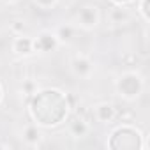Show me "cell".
<instances>
[{
    "label": "cell",
    "mask_w": 150,
    "mask_h": 150,
    "mask_svg": "<svg viewBox=\"0 0 150 150\" xmlns=\"http://www.w3.org/2000/svg\"><path fill=\"white\" fill-rule=\"evenodd\" d=\"M39 2H41V4H46V6H48V4H51V2H53V0H39Z\"/></svg>",
    "instance_id": "cell-2"
},
{
    "label": "cell",
    "mask_w": 150,
    "mask_h": 150,
    "mask_svg": "<svg viewBox=\"0 0 150 150\" xmlns=\"http://www.w3.org/2000/svg\"><path fill=\"white\" fill-rule=\"evenodd\" d=\"M16 46H18V51H21V53H28V50H30V41H28V39H23V41L20 39Z\"/></svg>",
    "instance_id": "cell-1"
},
{
    "label": "cell",
    "mask_w": 150,
    "mask_h": 150,
    "mask_svg": "<svg viewBox=\"0 0 150 150\" xmlns=\"http://www.w3.org/2000/svg\"><path fill=\"white\" fill-rule=\"evenodd\" d=\"M118 2H124V0H118Z\"/></svg>",
    "instance_id": "cell-3"
}]
</instances>
